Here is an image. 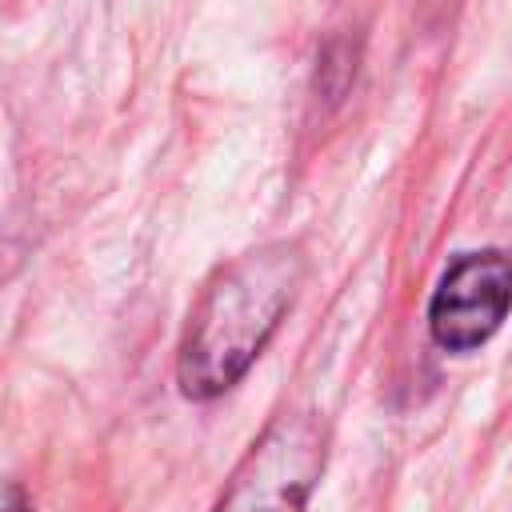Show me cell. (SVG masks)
Here are the masks:
<instances>
[{
	"label": "cell",
	"mask_w": 512,
	"mask_h": 512,
	"mask_svg": "<svg viewBox=\"0 0 512 512\" xmlns=\"http://www.w3.org/2000/svg\"><path fill=\"white\" fill-rule=\"evenodd\" d=\"M0 512H32L16 484H0Z\"/></svg>",
	"instance_id": "4"
},
{
	"label": "cell",
	"mask_w": 512,
	"mask_h": 512,
	"mask_svg": "<svg viewBox=\"0 0 512 512\" xmlns=\"http://www.w3.org/2000/svg\"><path fill=\"white\" fill-rule=\"evenodd\" d=\"M324 456L328 436L312 412L276 416L236 464L216 512H304Z\"/></svg>",
	"instance_id": "2"
},
{
	"label": "cell",
	"mask_w": 512,
	"mask_h": 512,
	"mask_svg": "<svg viewBox=\"0 0 512 512\" xmlns=\"http://www.w3.org/2000/svg\"><path fill=\"white\" fill-rule=\"evenodd\" d=\"M512 312V260L496 248L464 252L428 300V332L444 352H472L496 336Z\"/></svg>",
	"instance_id": "3"
},
{
	"label": "cell",
	"mask_w": 512,
	"mask_h": 512,
	"mask_svg": "<svg viewBox=\"0 0 512 512\" xmlns=\"http://www.w3.org/2000/svg\"><path fill=\"white\" fill-rule=\"evenodd\" d=\"M304 280V252L288 240L232 256L204 284L188 312L176 356L180 392L192 400L224 396L264 352L280 316L292 308Z\"/></svg>",
	"instance_id": "1"
}]
</instances>
